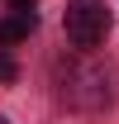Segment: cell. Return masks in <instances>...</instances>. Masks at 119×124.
<instances>
[{
    "mask_svg": "<svg viewBox=\"0 0 119 124\" xmlns=\"http://www.w3.org/2000/svg\"><path fill=\"white\" fill-rule=\"evenodd\" d=\"M62 29H67V38H72L81 53L100 48L105 33H110V10H105V0H67Z\"/></svg>",
    "mask_w": 119,
    "mask_h": 124,
    "instance_id": "1",
    "label": "cell"
},
{
    "mask_svg": "<svg viewBox=\"0 0 119 124\" xmlns=\"http://www.w3.org/2000/svg\"><path fill=\"white\" fill-rule=\"evenodd\" d=\"M57 91H62V100L76 105V110L110 105V77H105L100 67H86V62H72V67H67V77H57Z\"/></svg>",
    "mask_w": 119,
    "mask_h": 124,
    "instance_id": "2",
    "label": "cell"
},
{
    "mask_svg": "<svg viewBox=\"0 0 119 124\" xmlns=\"http://www.w3.org/2000/svg\"><path fill=\"white\" fill-rule=\"evenodd\" d=\"M33 29H38V15H5V19H0V48L24 43Z\"/></svg>",
    "mask_w": 119,
    "mask_h": 124,
    "instance_id": "3",
    "label": "cell"
},
{
    "mask_svg": "<svg viewBox=\"0 0 119 124\" xmlns=\"http://www.w3.org/2000/svg\"><path fill=\"white\" fill-rule=\"evenodd\" d=\"M5 5H10V15H33L38 0H5Z\"/></svg>",
    "mask_w": 119,
    "mask_h": 124,
    "instance_id": "4",
    "label": "cell"
},
{
    "mask_svg": "<svg viewBox=\"0 0 119 124\" xmlns=\"http://www.w3.org/2000/svg\"><path fill=\"white\" fill-rule=\"evenodd\" d=\"M19 77V67H15V57H0V81H15Z\"/></svg>",
    "mask_w": 119,
    "mask_h": 124,
    "instance_id": "5",
    "label": "cell"
},
{
    "mask_svg": "<svg viewBox=\"0 0 119 124\" xmlns=\"http://www.w3.org/2000/svg\"><path fill=\"white\" fill-rule=\"evenodd\" d=\"M0 124H10V119H5V115H0Z\"/></svg>",
    "mask_w": 119,
    "mask_h": 124,
    "instance_id": "6",
    "label": "cell"
}]
</instances>
